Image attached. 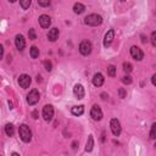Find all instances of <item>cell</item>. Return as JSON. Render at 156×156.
Here are the masks:
<instances>
[{"label": "cell", "mask_w": 156, "mask_h": 156, "mask_svg": "<svg viewBox=\"0 0 156 156\" xmlns=\"http://www.w3.org/2000/svg\"><path fill=\"white\" fill-rule=\"evenodd\" d=\"M18 133H20V138L22 139V141L29 143V141L32 140V132H30V129H29V127H28L27 124L20 126Z\"/></svg>", "instance_id": "cell-1"}, {"label": "cell", "mask_w": 156, "mask_h": 156, "mask_svg": "<svg viewBox=\"0 0 156 156\" xmlns=\"http://www.w3.org/2000/svg\"><path fill=\"white\" fill-rule=\"evenodd\" d=\"M102 22V17L98 13H91L84 18V23L88 26H99Z\"/></svg>", "instance_id": "cell-2"}, {"label": "cell", "mask_w": 156, "mask_h": 156, "mask_svg": "<svg viewBox=\"0 0 156 156\" xmlns=\"http://www.w3.org/2000/svg\"><path fill=\"white\" fill-rule=\"evenodd\" d=\"M39 99H40V95L37 89H32L27 95V102L29 105H35L39 101Z\"/></svg>", "instance_id": "cell-3"}, {"label": "cell", "mask_w": 156, "mask_h": 156, "mask_svg": "<svg viewBox=\"0 0 156 156\" xmlns=\"http://www.w3.org/2000/svg\"><path fill=\"white\" fill-rule=\"evenodd\" d=\"M54 117V107L51 105H45L43 107V118L46 122H50Z\"/></svg>", "instance_id": "cell-4"}, {"label": "cell", "mask_w": 156, "mask_h": 156, "mask_svg": "<svg viewBox=\"0 0 156 156\" xmlns=\"http://www.w3.org/2000/svg\"><path fill=\"white\" fill-rule=\"evenodd\" d=\"M110 128H111V132L115 136H118L121 134V123L117 118H112L111 122H110Z\"/></svg>", "instance_id": "cell-5"}, {"label": "cell", "mask_w": 156, "mask_h": 156, "mask_svg": "<svg viewBox=\"0 0 156 156\" xmlns=\"http://www.w3.org/2000/svg\"><path fill=\"white\" fill-rule=\"evenodd\" d=\"M91 43L90 41H88V40H84V41H82L80 44H79V51H80V54L82 55H84V56H87V55H89L90 52H91Z\"/></svg>", "instance_id": "cell-6"}, {"label": "cell", "mask_w": 156, "mask_h": 156, "mask_svg": "<svg viewBox=\"0 0 156 156\" xmlns=\"http://www.w3.org/2000/svg\"><path fill=\"white\" fill-rule=\"evenodd\" d=\"M90 116L94 121H100L102 118V111H101V107L99 105H94L90 110Z\"/></svg>", "instance_id": "cell-7"}, {"label": "cell", "mask_w": 156, "mask_h": 156, "mask_svg": "<svg viewBox=\"0 0 156 156\" xmlns=\"http://www.w3.org/2000/svg\"><path fill=\"white\" fill-rule=\"evenodd\" d=\"M130 55H132V57H133L134 60H136V61H140V60H143V57H144V52L141 51V49L138 48V46H135V45L130 48Z\"/></svg>", "instance_id": "cell-8"}, {"label": "cell", "mask_w": 156, "mask_h": 156, "mask_svg": "<svg viewBox=\"0 0 156 156\" xmlns=\"http://www.w3.org/2000/svg\"><path fill=\"white\" fill-rule=\"evenodd\" d=\"M30 83H32V79H30V77L28 76V74H21L20 76V78H18V84H20V87H22V88H29V85H30Z\"/></svg>", "instance_id": "cell-9"}, {"label": "cell", "mask_w": 156, "mask_h": 156, "mask_svg": "<svg viewBox=\"0 0 156 156\" xmlns=\"http://www.w3.org/2000/svg\"><path fill=\"white\" fill-rule=\"evenodd\" d=\"M113 37H115V30L113 29H110L106 34H105V38H104V46L105 48H108L113 40Z\"/></svg>", "instance_id": "cell-10"}, {"label": "cell", "mask_w": 156, "mask_h": 156, "mask_svg": "<svg viewBox=\"0 0 156 156\" xmlns=\"http://www.w3.org/2000/svg\"><path fill=\"white\" fill-rule=\"evenodd\" d=\"M15 44H16V48H17L20 51H22V50L26 48V40H24L23 35L17 34L16 38H15Z\"/></svg>", "instance_id": "cell-11"}, {"label": "cell", "mask_w": 156, "mask_h": 156, "mask_svg": "<svg viewBox=\"0 0 156 156\" xmlns=\"http://www.w3.org/2000/svg\"><path fill=\"white\" fill-rule=\"evenodd\" d=\"M73 94L76 95L77 99H83L84 98V94H85L83 85L82 84H76L74 88H73Z\"/></svg>", "instance_id": "cell-12"}, {"label": "cell", "mask_w": 156, "mask_h": 156, "mask_svg": "<svg viewBox=\"0 0 156 156\" xmlns=\"http://www.w3.org/2000/svg\"><path fill=\"white\" fill-rule=\"evenodd\" d=\"M39 24L43 28H49L51 24V18L48 15H41V16H39Z\"/></svg>", "instance_id": "cell-13"}, {"label": "cell", "mask_w": 156, "mask_h": 156, "mask_svg": "<svg viewBox=\"0 0 156 156\" xmlns=\"http://www.w3.org/2000/svg\"><path fill=\"white\" fill-rule=\"evenodd\" d=\"M58 34H60V32H58L57 28H51L48 33V39L50 41H56L58 39Z\"/></svg>", "instance_id": "cell-14"}, {"label": "cell", "mask_w": 156, "mask_h": 156, "mask_svg": "<svg viewBox=\"0 0 156 156\" xmlns=\"http://www.w3.org/2000/svg\"><path fill=\"white\" fill-rule=\"evenodd\" d=\"M104 80L105 79H104V76L101 73H95L93 77V84L95 87H101L104 84Z\"/></svg>", "instance_id": "cell-15"}, {"label": "cell", "mask_w": 156, "mask_h": 156, "mask_svg": "<svg viewBox=\"0 0 156 156\" xmlns=\"http://www.w3.org/2000/svg\"><path fill=\"white\" fill-rule=\"evenodd\" d=\"M71 112H72V115H74V116H80V115L84 113V106H82V105H79V106H73L72 110H71Z\"/></svg>", "instance_id": "cell-16"}, {"label": "cell", "mask_w": 156, "mask_h": 156, "mask_svg": "<svg viewBox=\"0 0 156 156\" xmlns=\"http://www.w3.org/2000/svg\"><path fill=\"white\" fill-rule=\"evenodd\" d=\"M94 147V139H93V135H89L88 138V141H87V145H85V151L87 152H90Z\"/></svg>", "instance_id": "cell-17"}, {"label": "cell", "mask_w": 156, "mask_h": 156, "mask_svg": "<svg viewBox=\"0 0 156 156\" xmlns=\"http://www.w3.org/2000/svg\"><path fill=\"white\" fill-rule=\"evenodd\" d=\"M84 10H85V6L83 4H80V2H76L74 6H73V11L76 13H82Z\"/></svg>", "instance_id": "cell-18"}, {"label": "cell", "mask_w": 156, "mask_h": 156, "mask_svg": "<svg viewBox=\"0 0 156 156\" xmlns=\"http://www.w3.org/2000/svg\"><path fill=\"white\" fill-rule=\"evenodd\" d=\"M5 133H6L9 136H12V135H13L15 129H13V126H12L11 123H7V124L5 126Z\"/></svg>", "instance_id": "cell-19"}, {"label": "cell", "mask_w": 156, "mask_h": 156, "mask_svg": "<svg viewBox=\"0 0 156 156\" xmlns=\"http://www.w3.org/2000/svg\"><path fill=\"white\" fill-rule=\"evenodd\" d=\"M39 56V49L37 46H32L30 48V57L32 58H37Z\"/></svg>", "instance_id": "cell-20"}, {"label": "cell", "mask_w": 156, "mask_h": 156, "mask_svg": "<svg viewBox=\"0 0 156 156\" xmlns=\"http://www.w3.org/2000/svg\"><path fill=\"white\" fill-rule=\"evenodd\" d=\"M107 73H108L110 77H115V76H116V67H115L113 65H110V66L107 67Z\"/></svg>", "instance_id": "cell-21"}, {"label": "cell", "mask_w": 156, "mask_h": 156, "mask_svg": "<svg viewBox=\"0 0 156 156\" xmlns=\"http://www.w3.org/2000/svg\"><path fill=\"white\" fill-rule=\"evenodd\" d=\"M30 2H32L30 0H21V1H20V5L22 6L23 10H27V9L30 6Z\"/></svg>", "instance_id": "cell-22"}, {"label": "cell", "mask_w": 156, "mask_h": 156, "mask_svg": "<svg viewBox=\"0 0 156 156\" xmlns=\"http://www.w3.org/2000/svg\"><path fill=\"white\" fill-rule=\"evenodd\" d=\"M150 139H156V123H154L151 126V130H150Z\"/></svg>", "instance_id": "cell-23"}, {"label": "cell", "mask_w": 156, "mask_h": 156, "mask_svg": "<svg viewBox=\"0 0 156 156\" xmlns=\"http://www.w3.org/2000/svg\"><path fill=\"white\" fill-rule=\"evenodd\" d=\"M28 35H29V39H30V40H34V39H37V34H35V30H34L33 28H30V29H29V32H28Z\"/></svg>", "instance_id": "cell-24"}, {"label": "cell", "mask_w": 156, "mask_h": 156, "mask_svg": "<svg viewBox=\"0 0 156 156\" xmlns=\"http://www.w3.org/2000/svg\"><path fill=\"white\" fill-rule=\"evenodd\" d=\"M123 69H124L126 72H130V71L133 69V66H132L129 62H124V63H123Z\"/></svg>", "instance_id": "cell-25"}, {"label": "cell", "mask_w": 156, "mask_h": 156, "mask_svg": "<svg viewBox=\"0 0 156 156\" xmlns=\"http://www.w3.org/2000/svg\"><path fill=\"white\" fill-rule=\"evenodd\" d=\"M44 67H45L46 71H51V69H52V63L46 60V61H44Z\"/></svg>", "instance_id": "cell-26"}, {"label": "cell", "mask_w": 156, "mask_h": 156, "mask_svg": "<svg viewBox=\"0 0 156 156\" xmlns=\"http://www.w3.org/2000/svg\"><path fill=\"white\" fill-rule=\"evenodd\" d=\"M122 82H123L124 84H130V83H132V77H130V76H124V77L122 78Z\"/></svg>", "instance_id": "cell-27"}, {"label": "cell", "mask_w": 156, "mask_h": 156, "mask_svg": "<svg viewBox=\"0 0 156 156\" xmlns=\"http://www.w3.org/2000/svg\"><path fill=\"white\" fill-rule=\"evenodd\" d=\"M118 95H119V98L124 99V98H126V95H127V91H126L123 88H119V89H118Z\"/></svg>", "instance_id": "cell-28"}, {"label": "cell", "mask_w": 156, "mask_h": 156, "mask_svg": "<svg viewBox=\"0 0 156 156\" xmlns=\"http://www.w3.org/2000/svg\"><path fill=\"white\" fill-rule=\"evenodd\" d=\"M150 40H151V44L156 48V32H152V33H151V38H150Z\"/></svg>", "instance_id": "cell-29"}, {"label": "cell", "mask_w": 156, "mask_h": 156, "mask_svg": "<svg viewBox=\"0 0 156 156\" xmlns=\"http://www.w3.org/2000/svg\"><path fill=\"white\" fill-rule=\"evenodd\" d=\"M39 6H49L50 5V1H38Z\"/></svg>", "instance_id": "cell-30"}, {"label": "cell", "mask_w": 156, "mask_h": 156, "mask_svg": "<svg viewBox=\"0 0 156 156\" xmlns=\"http://www.w3.org/2000/svg\"><path fill=\"white\" fill-rule=\"evenodd\" d=\"M151 82H152V84L156 87V74H154V76H152V78H151Z\"/></svg>", "instance_id": "cell-31"}, {"label": "cell", "mask_w": 156, "mask_h": 156, "mask_svg": "<svg viewBox=\"0 0 156 156\" xmlns=\"http://www.w3.org/2000/svg\"><path fill=\"white\" fill-rule=\"evenodd\" d=\"M32 116H33V118H38V112H37V111H34V112L32 113Z\"/></svg>", "instance_id": "cell-32"}, {"label": "cell", "mask_w": 156, "mask_h": 156, "mask_svg": "<svg viewBox=\"0 0 156 156\" xmlns=\"http://www.w3.org/2000/svg\"><path fill=\"white\" fill-rule=\"evenodd\" d=\"M11 156H20V155H18L17 152H12V154H11Z\"/></svg>", "instance_id": "cell-33"}, {"label": "cell", "mask_w": 156, "mask_h": 156, "mask_svg": "<svg viewBox=\"0 0 156 156\" xmlns=\"http://www.w3.org/2000/svg\"><path fill=\"white\" fill-rule=\"evenodd\" d=\"M101 96H102V99H106V94L104 93V94H101Z\"/></svg>", "instance_id": "cell-34"}, {"label": "cell", "mask_w": 156, "mask_h": 156, "mask_svg": "<svg viewBox=\"0 0 156 156\" xmlns=\"http://www.w3.org/2000/svg\"><path fill=\"white\" fill-rule=\"evenodd\" d=\"M155 146H156V144H155Z\"/></svg>", "instance_id": "cell-35"}]
</instances>
